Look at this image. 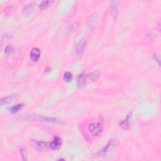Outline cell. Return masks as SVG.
Listing matches in <instances>:
<instances>
[{
    "label": "cell",
    "instance_id": "cell-1",
    "mask_svg": "<svg viewBox=\"0 0 161 161\" xmlns=\"http://www.w3.org/2000/svg\"><path fill=\"white\" fill-rule=\"evenodd\" d=\"M19 118L22 120L25 121H41V122H47L49 123L54 124H59L62 125L64 124L63 122L60 120H57L56 118L46 117L44 116L39 115L35 113H26L19 115Z\"/></svg>",
    "mask_w": 161,
    "mask_h": 161
},
{
    "label": "cell",
    "instance_id": "cell-2",
    "mask_svg": "<svg viewBox=\"0 0 161 161\" xmlns=\"http://www.w3.org/2000/svg\"><path fill=\"white\" fill-rule=\"evenodd\" d=\"M88 130L89 132L94 136H99L102 133L103 127L100 123H92L89 125Z\"/></svg>",
    "mask_w": 161,
    "mask_h": 161
},
{
    "label": "cell",
    "instance_id": "cell-3",
    "mask_svg": "<svg viewBox=\"0 0 161 161\" xmlns=\"http://www.w3.org/2000/svg\"><path fill=\"white\" fill-rule=\"evenodd\" d=\"M31 144L35 149L39 151V152H45L49 148L47 144L42 141L32 140Z\"/></svg>",
    "mask_w": 161,
    "mask_h": 161
},
{
    "label": "cell",
    "instance_id": "cell-4",
    "mask_svg": "<svg viewBox=\"0 0 161 161\" xmlns=\"http://www.w3.org/2000/svg\"><path fill=\"white\" fill-rule=\"evenodd\" d=\"M86 44V40L85 38H81L76 44V52L78 56H81L85 52V47Z\"/></svg>",
    "mask_w": 161,
    "mask_h": 161
},
{
    "label": "cell",
    "instance_id": "cell-5",
    "mask_svg": "<svg viewBox=\"0 0 161 161\" xmlns=\"http://www.w3.org/2000/svg\"><path fill=\"white\" fill-rule=\"evenodd\" d=\"M120 1H111L110 2V6H109V8H110V13L112 18L115 19L117 18V16L118 11V6Z\"/></svg>",
    "mask_w": 161,
    "mask_h": 161
},
{
    "label": "cell",
    "instance_id": "cell-6",
    "mask_svg": "<svg viewBox=\"0 0 161 161\" xmlns=\"http://www.w3.org/2000/svg\"><path fill=\"white\" fill-rule=\"evenodd\" d=\"M62 144V140L59 137L56 136L53 138V140L50 144V147L52 150H58Z\"/></svg>",
    "mask_w": 161,
    "mask_h": 161
},
{
    "label": "cell",
    "instance_id": "cell-7",
    "mask_svg": "<svg viewBox=\"0 0 161 161\" xmlns=\"http://www.w3.org/2000/svg\"><path fill=\"white\" fill-rule=\"evenodd\" d=\"M36 3L31 2L27 4L25 6H23V9H22V12L24 15H28L31 13L32 11H34L35 7L36 6Z\"/></svg>",
    "mask_w": 161,
    "mask_h": 161
},
{
    "label": "cell",
    "instance_id": "cell-8",
    "mask_svg": "<svg viewBox=\"0 0 161 161\" xmlns=\"http://www.w3.org/2000/svg\"><path fill=\"white\" fill-rule=\"evenodd\" d=\"M40 55V50L38 48H33V49H32L30 51V58L34 62H37V61L39 60Z\"/></svg>",
    "mask_w": 161,
    "mask_h": 161
},
{
    "label": "cell",
    "instance_id": "cell-9",
    "mask_svg": "<svg viewBox=\"0 0 161 161\" xmlns=\"http://www.w3.org/2000/svg\"><path fill=\"white\" fill-rule=\"evenodd\" d=\"M131 118V113H129L128 114L127 118L125 119V120H122L120 122V126L123 128L125 130H128L130 127V120Z\"/></svg>",
    "mask_w": 161,
    "mask_h": 161
},
{
    "label": "cell",
    "instance_id": "cell-10",
    "mask_svg": "<svg viewBox=\"0 0 161 161\" xmlns=\"http://www.w3.org/2000/svg\"><path fill=\"white\" fill-rule=\"evenodd\" d=\"M76 84L77 86H78L79 88H83L85 87L86 85V77L84 74H79L78 75V78H77L76 80Z\"/></svg>",
    "mask_w": 161,
    "mask_h": 161
},
{
    "label": "cell",
    "instance_id": "cell-11",
    "mask_svg": "<svg viewBox=\"0 0 161 161\" xmlns=\"http://www.w3.org/2000/svg\"><path fill=\"white\" fill-rule=\"evenodd\" d=\"M97 17H98L97 14H96V13H94L91 14L88 18V20H87L88 21H88V26L89 28L91 29L93 27H94V25L96 23Z\"/></svg>",
    "mask_w": 161,
    "mask_h": 161
},
{
    "label": "cell",
    "instance_id": "cell-12",
    "mask_svg": "<svg viewBox=\"0 0 161 161\" xmlns=\"http://www.w3.org/2000/svg\"><path fill=\"white\" fill-rule=\"evenodd\" d=\"M54 3L52 0H46V1H43L39 5V9L40 10H44L45 9H47L52 5Z\"/></svg>",
    "mask_w": 161,
    "mask_h": 161
},
{
    "label": "cell",
    "instance_id": "cell-13",
    "mask_svg": "<svg viewBox=\"0 0 161 161\" xmlns=\"http://www.w3.org/2000/svg\"><path fill=\"white\" fill-rule=\"evenodd\" d=\"M99 76H100V73H99V70H96L90 74L89 75V78L93 82H95V81H97V80L99 79Z\"/></svg>",
    "mask_w": 161,
    "mask_h": 161
},
{
    "label": "cell",
    "instance_id": "cell-14",
    "mask_svg": "<svg viewBox=\"0 0 161 161\" xmlns=\"http://www.w3.org/2000/svg\"><path fill=\"white\" fill-rule=\"evenodd\" d=\"M13 98H14V96L13 95L6 96V97L2 98L1 99V103H0L1 106H3L5 105H7V104L10 103L13 101Z\"/></svg>",
    "mask_w": 161,
    "mask_h": 161
},
{
    "label": "cell",
    "instance_id": "cell-15",
    "mask_svg": "<svg viewBox=\"0 0 161 161\" xmlns=\"http://www.w3.org/2000/svg\"><path fill=\"white\" fill-rule=\"evenodd\" d=\"M72 79V74L71 72H66L64 74L63 76V80L65 82L69 83L71 81V80Z\"/></svg>",
    "mask_w": 161,
    "mask_h": 161
},
{
    "label": "cell",
    "instance_id": "cell-16",
    "mask_svg": "<svg viewBox=\"0 0 161 161\" xmlns=\"http://www.w3.org/2000/svg\"><path fill=\"white\" fill-rule=\"evenodd\" d=\"M112 144H113V140H109V142L107 145V146H105L103 148V150H101L100 152H99L98 153V154H99V155H100V156L101 155H103V156L105 155V154L108 152V150L109 148V147L112 146Z\"/></svg>",
    "mask_w": 161,
    "mask_h": 161
},
{
    "label": "cell",
    "instance_id": "cell-17",
    "mask_svg": "<svg viewBox=\"0 0 161 161\" xmlns=\"http://www.w3.org/2000/svg\"><path fill=\"white\" fill-rule=\"evenodd\" d=\"M22 107H23V105L22 104H18L17 105L13 106V107L9 108V111L11 113H15L18 112L20 109H21Z\"/></svg>",
    "mask_w": 161,
    "mask_h": 161
},
{
    "label": "cell",
    "instance_id": "cell-18",
    "mask_svg": "<svg viewBox=\"0 0 161 161\" xmlns=\"http://www.w3.org/2000/svg\"><path fill=\"white\" fill-rule=\"evenodd\" d=\"M13 50H14L13 47L11 45H8V46H6L5 49V53L6 55H9V54H10L12 52H13Z\"/></svg>",
    "mask_w": 161,
    "mask_h": 161
},
{
    "label": "cell",
    "instance_id": "cell-19",
    "mask_svg": "<svg viewBox=\"0 0 161 161\" xmlns=\"http://www.w3.org/2000/svg\"><path fill=\"white\" fill-rule=\"evenodd\" d=\"M79 27V22L76 21L75 22H74V23L70 25V30L72 32H74L76 31L77 29L78 28V27Z\"/></svg>",
    "mask_w": 161,
    "mask_h": 161
},
{
    "label": "cell",
    "instance_id": "cell-20",
    "mask_svg": "<svg viewBox=\"0 0 161 161\" xmlns=\"http://www.w3.org/2000/svg\"><path fill=\"white\" fill-rule=\"evenodd\" d=\"M153 58L155 60L156 62L158 64V65L160 66V56L159 54H154L153 56Z\"/></svg>",
    "mask_w": 161,
    "mask_h": 161
},
{
    "label": "cell",
    "instance_id": "cell-21",
    "mask_svg": "<svg viewBox=\"0 0 161 161\" xmlns=\"http://www.w3.org/2000/svg\"><path fill=\"white\" fill-rule=\"evenodd\" d=\"M20 155L22 157V159L23 160H27V156H26V153H25V151L23 149H20Z\"/></svg>",
    "mask_w": 161,
    "mask_h": 161
},
{
    "label": "cell",
    "instance_id": "cell-22",
    "mask_svg": "<svg viewBox=\"0 0 161 161\" xmlns=\"http://www.w3.org/2000/svg\"><path fill=\"white\" fill-rule=\"evenodd\" d=\"M154 38H155V37H154V34H149V35H147L146 36V40L147 42H150V41H152L154 39Z\"/></svg>",
    "mask_w": 161,
    "mask_h": 161
}]
</instances>
